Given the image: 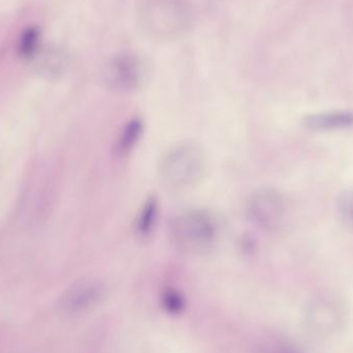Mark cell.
<instances>
[{
	"instance_id": "1",
	"label": "cell",
	"mask_w": 353,
	"mask_h": 353,
	"mask_svg": "<svg viewBox=\"0 0 353 353\" xmlns=\"http://www.w3.org/2000/svg\"><path fill=\"white\" fill-rule=\"evenodd\" d=\"M220 230L217 217L203 209L185 210L170 223V234L176 248L193 255L213 250L219 241Z\"/></svg>"
},
{
	"instance_id": "2",
	"label": "cell",
	"mask_w": 353,
	"mask_h": 353,
	"mask_svg": "<svg viewBox=\"0 0 353 353\" xmlns=\"http://www.w3.org/2000/svg\"><path fill=\"white\" fill-rule=\"evenodd\" d=\"M207 168V154L203 147L194 142H183L163 155L159 176L165 186L181 190L197 184L205 175Z\"/></svg>"
},
{
	"instance_id": "3",
	"label": "cell",
	"mask_w": 353,
	"mask_h": 353,
	"mask_svg": "<svg viewBox=\"0 0 353 353\" xmlns=\"http://www.w3.org/2000/svg\"><path fill=\"white\" fill-rule=\"evenodd\" d=\"M247 215L263 232L281 234L290 225L288 201L280 191L270 187L257 189L247 201Z\"/></svg>"
},
{
	"instance_id": "4",
	"label": "cell",
	"mask_w": 353,
	"mask_h": 353,
	"mask_svg": "<svg viewBox=\"0 0 353 353\" xmlns=\"http://www.w3.org/2000/svg\"><path fill=\"white\" fill-rule=\"evenodd\" d=\"M141 18L144 28L161 39L181 34L191 23L190 12L181 0H147Z\"/></svg>"
},
{
	"instance_id": "5",
	"label": "cell",
	"mask_w": 353,
	"mask_h": 353,
	"mask_svg": "<svg viewBox=\"0 0 353 353\" xmlns=\"http://www.w3.org/2000/svg\"><path fill=\"white\" fill-rule=\"evenodd\" d=\"M103 80L105 86L115 92H136L144 84V65L134 54H117L103 66Z\"/></svg>"
},
{
	"instance_id": "6",
	"label": "cell",
	"mask_w": 353,
	"mask_h": 353,
	"mask_svg": "<svg viewBox=\"0 0 353 353\" xmlns=\"http://www.w3.org/2000/svg\"><path fill=\"white\" fill-rule=\"evenodd\" d=\"M108 288L101 280L84 278L68 286L57 302L58 309L68 315L80 314L94 308L107 296Z\"/></svg>"
},
{
	"instance_id": "7",
	"label": "cell",
	"mask_w": 353,
	"mask_h": 353,
	"mask_svg": "<svg viewBox=\"0 0 353 353\" xmlns=\"http://www.w3.org/2000/svg\"><path fill=\"white\" fill-rule=\"evenodd\" d=\"M306 130L314 132H339L353 128L352 110H333L310 114L303 120Z\"/></svg>"
},
{
	"instance_id": "8",
	"label": "cell",
	"mask_w": 353,
	"mask_h": 353,
	"mask_svg": "<svg viewBox=\"0 0 353 353\" xmlns=\"http://www.w3.org/2000/svg\"><path fill=\"white\" fill-rule=\"evenodd\" d=\"M145 123L142 118L134 117L125 122L114 144V151L119 157L130 154L142 139Z\"/></svg>"
},
{
	"instance_id": "9",
	"label": "cell",
	"mask_w": 353,
	"mask_h": 353,
	"mask_svg": "<svg viewBox=\"0 0 353 353\" xmlns=\"http://www.w3.org/2000/svg\"><path fill=\"white\" fill-rule=\"evenodd\" d=\"M159 201L154 195H151L143 203L134 221V232L139 238L145 240L153 234L159 219Z\"/></svg>"
},
{
	"instance_id": "10",
	"label": "cell",
	"mask_w": 353,
	"mask_h": 353,
	"mask_svg": "<svg viewBox=\"0 0 353 353\" xmlns=\"http://www.w3.org/2000/svg\"><path fill=\"white\" fill-rule=\"evenodd\" d=\"M159 301L163 310L171 316H179L186 310L187 301L184 294L172 286L163 288Z\"/></svg>"
},
{
	"instance_id": "11",
	"label": "cell",
	"mask_w": 353,
	"mask_h": 353,
	"mask_svg": "<svg viewBox=\"0 0 353 353\" xmlns=\"http://www.w3.org/2000/svg\"><path fill=\"white\" fill-rule=\"evenodd\" d=\"M310 316L311 323L319 330H331L337 323V311L327 303L321 302L312 307Z\"/></svg>"
},
{
	"instance_id": "12",
	"label": "cell",
	"mask_w": 353,
	"mask_h": 353,
	"mask_svg": "<svg viewBox=\"0 0 353 353\" xmlns=\"http://www.w3.org/2000/svg\"><path fill=\"white\" fill-rule=\"evenodd\" d=\"M41 34L35 27H30L23 31L19 41V53L22 57L31 58L39 52Z\"/></svg>"
},
{
	"instance_id": "13",
	"label": "cell",
	"mask_w": 353,
	"mask_h": 353,
	"mask_svg": "<svg viewBox=\"0 0 353 353\" xmlns=\"http://www.w3.org/2000/svg\"><path fill=\"white\" fill-rule=\"evenodd\" d=\"M337 212L342 223L353 230V188L346 189L339 195Z\"/></svg>"
},
{
	"instance_id": "14",
	"label": "cell",
	"mask_w": 353,
	"mask_h": 353,
	"mask_svg": "<svg viewBox=\"0 0 353 353\" xmlns=\"http://www.w3.org/2000/svg\"><path fill=\"white\" fill-rule=\"evenodd\" d=\"M256 353H300L294 346L278 338L261 340L256 346Z\"/></svg>"
}]
</instances>
